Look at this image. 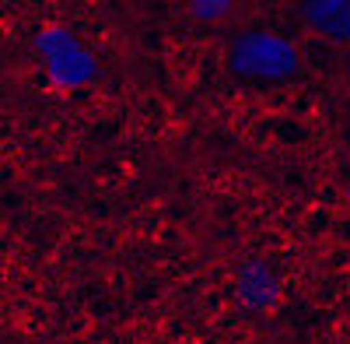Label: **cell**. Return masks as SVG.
I'll list each match as a JSON object with an SVG mask.
<instances>
[{"instance_id": "obj_1", "label": "cell", "mask_w": 350, "mask_h": 344, "mask_svg": "<svg viewBox=\"0 0 350 344\" xmlns=\"http://www.w3.org/2000/svg\"><path fill=\"white\" fill-rule=\"evenodd\" d=\"M228 64L249 81H284L298 71V49L273 32L252 28V32H242L231 42Z\"/></svg>"}, {"instance_id": "obj_2", "label": "cell", "mask_w": 350, "mask_h": 344, "mask_svg": "<svg viewBox=\"0 0 350 344\" xmlns=\"http://www.w3.org/2000/svg\"><path fill=\"white\" fill-rule=\"evenodd\" d=\"M301 21L329 42H350V0H308Z\"/></svg>"}, {"instance_id": "obj_3", "label": "cell", "mask_w": 350, "mask_h": 344, "mask_svg": "<svg viewBox=\"0 0 350 344\" xmlns=\"http://www.w3.org/2000/svg\"><path fill=\"white\" fill-rule=\"evenodd\" d=\"M347 81H350V56H347Z\"/></svg>"}]
</instances>
